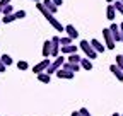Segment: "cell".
I'll use <instances>...</instances> for the list:
<instances>
[{
  "mask_svg": "<svg viewBox=\"0 0 123 116\" xmlns=\"http://www.w3.org/2000/svg\"><path fill=\"white\" fill-rule=\"evenodd\" d=\"M36 9H38V10H39V12L43 14V17H44L46 21H48V22L51 24V27L55 29V31H58V33L65 31V27L62 26V24L58 22V19H56V17H55V16H53V14H51V12H50L48 9H46L44 5H43V2H36Z\"/></svg>",
  "mask_w": 123,
  "mask_h": 116,
  "instance_id": "6da1fadb",
  "label": "cell"
},
{
  "mask_svg": "<svg viewBox=\"0 0 123 116\" xmlns=\"http://www.w3.org/2000/svg\"><path fill=\"white\" fill-rule=\"evenodd\" d=\"M79 48L84 51V55H86V58H89V60H94V58L98 56V53H96V50L92 48V45L89 41H86V39H82L80 43H79Z\"/></svg>",
  "mask_w": 123,
  "mask_h": 116,
  "instance_id": "7a4b0ae2",
  "label": "cell"
},
{
  "mask_svg": "<svg viewBox=\"0 0 123 116\" xmlns=\"http://www.w3.org/2000/svg\"><path fill=\"white\" fill-rule=\"evenodd\" d=\"M63 63H65V56H60V55H58V56L55 58V60L50 63V67L46 68V74H48V75H51V74H56V70H60Z\"/></svg>",
  "mask_w": 123,
  "mask_h": 116,
  "instance_id": "3957f363",
  "label": "cell"
},
{
  "mask_svg": "<svg viewBox=\"0 0 123 116\" xmlns=\"http://www.w3.org/2000/svg\"><path fill=\"white\" fill-rule=\"evenodd\" d=\"M103 38H104V46H106V50H115L116 43H115V39H113V36H111L110 27H104V29H103Z\"/></svg>",
  "mask_w": 123,
  "mask_h": 116,
  "instance_id": "277c9868",
  "label": "cell"
},
{
  "mask_svg": "<svg viewBox=\"0 0 123 116\" xmlns=\"http://www.w3.org/2000/svg\"><path fill=\"white\" fill-rule=\"evenodd\" d=\"M50 63H51V62H50V58H43L39 63H36V65L33 67V72H34L36 75L41 74V72H46V68L50 67Z\"/></svg>",
  "mask_w": 123,
  "mask_h": 116,
  "instance_id": "5b68a950",
  "label": "cell"
},
{
  "mask_svg": "<svg viewBox=\"0 0 123 116\" xmlns=\"http://www.w3.org/2000/svg\"><path fill=\"white\" fill-rule=\"evenodd\" d=\"M60 55V36L51 38V58H56Z\"/></svg>",
  "mask_w": 123,
  "mask_h": 116,
  "instance_id": "8992f818",
  "label": "cell"
},
{
  "mask_svg": "<svg viewBox=\"0 0 123 116\" xmlns=\"http://www.w3.org/2000/svg\"><path fill=\"white\" fill-rule=\"evenodd\" d=\"M110 31H111V36H113L115 43H121V33H120V26L113 22V24L110 26Z\"/></svg>",
  "mask_w": 123,
  "mask_h": 116,
  "instance_id": "52a82bcc",
  "label": "cell"
},
{
  "mask_svg": "<svg viewBox=\"0 0 123 116\" xmlns=\"http://www.w3.org/2000/svg\"><path fill=\"white\" fill-rule=\"evenodd\" d=\"M43 58H50L51 56V39H46L43 43Z\"/></svg>",
  "mask_w": 123,
  "mask_h": 116,
  "instance_id": "ba28073f",
  "label": "cell"
},
{
  "mask_svg": "<svg viewBox=\"0 0 123 116\" xmlns=\"http://www.w3.org/2000/svg\"><path fill=\"white\" fill-rule=\"evenodd\" d=\"M115 17H116V9H115V5H113V4H108V7H106V19H108V21H115Z\"/></svg>",
  "mask_w": 123,
  "mask_h": 116,
  "instance_id": "9c48e42d",
  "label": "cell"
},
{
  "mask_svg": "<svg viewBox=\"0 0 123 116\" xmlns=\"http://www.w3.org/2000/svg\"><path fill=\"white\" fill-rule=\"evenodd\" d=\"M110 72H111V74H113V75H115L120 82H123V70H121L120 67H116V65L113 63V65L110 67Z\"/></svg>",
  "mask_w": 123,
  "mask_h": 116,
  "instance_id": "30bf717a",
  "label": "cell"
},
{
  "mask_svg": "<svg viewBox=\"0 0 123 116\" xmlns=\"http://www.w3.org/2000/svg\"><path fill=\"white\" fill-rule=\"evenodd\" d=\"M74 72H68V70H63V68H60V70H56V77L58 79H74Z\"/></svg>",
  "mask_w": 123,
  "mask_h": 116,
  "instance_id": "8fae6325",
  "label": "cell"
},
{
  "mask_svg": "<svg viewBox=\"0 0 123 116\" xmlns=\"http://www.w3.org/2000/svg\"><path fill=\"white\" fill-rule=\"evenodd\" d=\"M62 68L63 70H68V72H79L80 70V63H68V62H65L63 65H62Z\"/></svg>",
  "mask_w": 123,
  "mask_h": 116,
  "instance_id": "7c38bea8",
  "label": "cell"
},
{
  "mask_svg": "<svg viewBox=\"0 0 123 116\" xmlns=\"http://www.w3.org/2000/svg\"><path fill=\"white\" fill-rule=\"evenodd\" d=\"M65 33H67V36H70L72 39H75V38H79V31L72 26V24H67L65 26Z\"/></svg>",
  "mask_w": 123,
  "mask_h": 116,
  "instance_id": "4fadbf2b",
  "label": "cell"
},
{
  "mask_svg": "<svg viewBox=\"0 0 123 116\" xmlns=\"http://www.w3.org/2000/svg\"><path fill=\"white\" fill-rule=\"evenodd\" d=\"M41 2H43V5H44L46 9H48V10L53 14V16H55V14H56V10H58V7L53 4V0H41Z\"/></svg>",
  "mask_w": 123,
  "mask_h": 116,
  "instance_id": "5bb4252c",
  "label": "cell"
},
{
  "mask_svg": "<svg viewBox=\"0 0 123 116\" xmlns=\"http://www.w3.org/2000/svg\"><path fill=\"white\" fill-rule=\"evenodd\" d=\"M60 51L63 55H72V53H77V46L75 45H67V46H60Z\"/></svg>",
  "mask_w": 123,
  "mask_h": 116,
  "instance_id": "9a60e30c",
  "label": "cell"
},
{
  "mask_svg": "<svg viewBox=\"0 0 123 116\" xmlns=\"http://www.w3.org/2000/svg\"><path fill=\"white\" fill-rule=\"evenodd\" d=\"M91 43V45H92V48H94L96 50V53H103L104 50H106V46L103 45V43H99L98 39H92V41H89Z\"/></svg>",
  "mask_w": 123,
  "mask_h": 116,
  "instance_id": "2e32d148",
  "label": "cell"
},
{
  "mask_svg": "<svg viewBox=\"0 0 123 116\" xmlns=\"http://www.w3.org/2000/svg\"><path fill=\"white\" fill-rule=\"evenodd\" d=\"M36 77H38V80H39L41 84H50V82H51V75H48L46 72H41V74H38Z\"/></svg>",
  "mask_w": 123,
  "mask_h": 116,
  "instance_id": "e0dca14e",
  "label": "cell"
},
{
  "mask_svg": "<svg viewBox=\"0 0 123 116\" xmlns=\"http://www.w3.org/2000/svg\"><path fill=\"white\" fill-rule=\"evenodd\" d=\"M80 68H84V70H92V62L89 60V58H82L80 60Z\"/></svg>",
  "mask_w": 123,
  "mask_h": 116,
  "instance_id": "ac0fdd59",
  "label": "cell"
},
{
  "mask_svg": "<svg viewBox=\"0 0 123 116\" xmlns=\"http://www.w3.org/2000/svg\"><path fill=\"white\" fill-rule=\"evenodd\" d=\"M80 60H82V56H79L77 53H72V55H68V58H67L68 63H80Z\"/></svg>",
  "mask_w": 123,
  "mask_h": 116,
  "instance_id": "d6986e66",
  "label": "cell"
},
{
  "mask_svg": "<svg viewBox=\"0 0 123 116\" xmlns=\"http://www.w3.org/2000/svg\"><path fill=\"white\" fill-rule=\"evenodd\" d=\"M0 60H2V63H4L5 67H9V65L14 63V60H12V56H10V55H2V56H0Z\"/></svg>",
  "mask_w": 123,
  "mask_h": 116,
  "instance_id": "ffe728a7",
  "label": "cell"
},
{
  "mask_svg": "<svg viewBox=\"0 0 123 116\" xmlns=\"http://www.w3.org/2000/svg\"><path fill=\"white\" fill-rule=\"evenodd\" d=\"M2 14H4V16H9V14H14V7H12V4L5 5V7H2Z\"/></svg>",
  "mask_w": 123,
  "mask_h": 116,
  "instance_id": "44dd1931",
  "label": "cell"
},
{
  "mask_svg": "<svg viewBox=\"0 0 123 116\" xmlns=\"http://www.w3.org/2000/svg\"><path fill=\"white\" fill-rule=\"evenodd\" d=\"M15 21V16H14V14H9V16H4L2 17V22L4 24H10V22H14Z\"/></svg>",
  "mask_w": 123,
  "mask_h": 116,
  "instance_id": "7402d4cb",
  "label": "cell"
},
{
  "mask_svg": "<svg viewBox=\"0 0 123 116\" xmlns=\"http://www.w3.org/2000/svg\"><path fill=\"white\" fill-rule=\"evenodd\" d=\"M60 45H62V46L72 45V38H70V36H63V38H60Z\"/></svg>",
  "mask_w": 123,
  "mask_h": 116,
  "instance_id": "603a6c76",
  "label": "cell"
},
{
  "mask_svg": "<svg viewBox=\"0 0 123 116\" xmlns=\"http://www.w3.org/2000/svg\"><path fill=\"white\" fill-rule=\"evenodd\" d=\"M113 5H115L116 12H120L121 16H123V2H121V0H118V2H113Z\"/></svg>",
  "mask_w": 123,
  "mask_h": 116,
  "instance_id": "cb8c5ba5",
  "label": "cell"
},
{
  "mask_svg": "<svg viewBox=\"0 0 123 116\" xmlns=\"http://www.w3.org/2000/svg\"><path fill=\"white\" fill-rule=\"evenodd\" d=\"M116 67H120L123 70V55H116V62H115Z\"/></svg>",
  "mask_w": 123,
  "mask_h": 116,
  "instance_id": "d4e9b609",
  "label": "cell"
},
{
  "mask_svg": "<svg viewBox=\"0 0 123 116\" xmlns=\"http://www.w3.org/2000/svg\"><path fill=\"white\" fill-rule=\"evenodd\" d=\"M17 68H19V70H27V68H29V65H27V62L21 60V62H17Z\"/></svg>",
  "mask_w": 123,
  "mask_h": 116,
  "instance_id": "484cf974",
  "label": "cell"
},
{
  "mask_svg": "<svg viewBox=\"0 0 123 116\" xmlns=\"http://www.w3.org/2000/svg\"><path fill=\"white\" fill-rule=\"evenodd\" d=\"M14 16H15V19H24L26 17V10H17V12H14Z\"/></svg>",
  "mask_w": 123,
  "mask_h": 116,
  "instance_id": "4316f807",
  "label": "cell"
},
{
  "mask_svg": "<svg viewBox=\"0 0 123 116\" xmlns=\"http://www.w3.org/2000/svg\"><path fill=\"white\" fill-rule=\"evenodd\" d=\"M79 113H80V116H91V113H89V109H87V108H80V109H79Z\"/></svg>",
  "mask_w": 123,
  "mask_h": 116,
  "instance_id": "83f0119b",
  "label": "cell"
},
{
  "mask_svg": "<svg viewBox=\"0 0 123 116\" xmlns=\"http://www.w3.org/2000/svg\"><path fill=\"white\" fill-rule=\"evenodd\" d=\"M12 2V0H0V7H5V5H9Z\"/></svg>",
  "mask_w": 123,
  "mask_h": 116,
  "instance_id": "f1b7e54d",
  "label": "cell"
},
{
  "mask_svg": "<svg viewBox=\"0 0 123 116\" xmlns=\"http://www.w3.org/2000/svg\"><path fill=\"white\" fill-rule=\"evenodd\" d=\"M5 70H7V67H5V65L2 63V60H0V74H4Z\"/></svg>",
  "mask_w": 123,
  "mask_h": 116,
  "instance_id": "f546056e",
  "label": "cell"
},
{
  "mask_svg": "<svg viewBox=\"0 0 123 116\" xmlns=\"http://www.w3.org/2000/svg\"><path fill=\"white\" fill-rule=\"evenodd\" d=\"M53 4H55L56 7H60L62 4H63V0H53Z\"/></svg>",
  "mask_w": 123,
  "mask_h": 116,
  "instance_id": "4dcf8cb0",
  "label": "cell"
},
{
  "mask_svg": "<svg viewBox=\"0 0 123 116\" xmlns=\"http://www.w3.org/2000/svg\"><path fill=\"white\" fill-rule=\"evenodd\" d=\"M120 26V33H121V43H123V22L121 24H118Z\"/></svg>",
  "mask_w": 123,
  "mask_h": 116,
  "instance_id": "1f68e13d",
  "label": "cell"
},
{
  "mask_svg": "<svg viewBox=\"0 0 123 116\" xmlns=\"http://www.w3.org/2000/svg\"><path fill=\"white\" fill-rule=\"evenodd\" d=\"M72 116H80V113H79V111H74V113H72Z\"/></svg>",
  "mask_w": 123,
  "mask_h": 116,
  "instance_id": "d6a6232c",
  "label": "cell"
},
{
  "mask_svg": "<svg viewBox=\"0 0 123 116\" xmlns=\"http://www.w3.org/2000/svg\"><path fill=\"white\" fill-rule=\"evenodd\" d=\"M106 2H108V4H113V2H115V0H106Z\"/></svg>",
  "mask_w": 123,
  "mask_h": 116,
  "instance_id": "836d02e7",
  "label": "cell"
},
{
  "mask_svg": "<svg viewBox=\"0 0 123 116\" xmlns=\"http://www.w3.org/2000/svg\"><path fill=\"white\" fill-rule=\"evenodd\" d=\"M111 116H120V113H113V114H111Z\"/></svg>",
  "mask_w": 123,
  "mask_h": 116,
  "instance_id": "e575fe53",
  "label": "cell"
},
{
  "mask_svg": "<svg viewBox=\"0 0 123 116\" xmlns=\"http://www.w3.org/2000/svg\"><path fill=\"white\" fill-rule=\"evenodd\" d=\"M0 16H2V7H0Z\"/></svg>",
  "mask_w": 123,
  "mask_h": 116,
  "instance_id": "d590c367",
  "label": "cell"
},
{
  "mask_svg": "<svg viewBox=\"0 0 123 116\" xmlns=\"http://www.w3.org/2000/svg\"><path fill=\"white\" fill-rule=\"evenodd\" d=\"M33 2H41V0H33Z\"/></svg>",
  "mask_w": 123,
  "mask_h": 116,
  "instance_id": "8d00e7d4",
  "label": "cell"
},
{
  "mask_svg": "<svg viewBox=\"0 0 123 116\" xmlns=\"http://www.w3.org/2000/svg\"><path fill=\"white\" fill-rule=\"evenodd\" d=\"M120 116H123V113H121V114H120Z\"/></svg>",
  "mask_w": 123,
  "mask_h": 116,
  "instance_id": "74e56055",
  "label": "cell"
},
{
  "mask_svg": "<svg viewBox=\"0 0 123 116\" xmlns=\"http://www.w3.org/2000/svg\"><path fill=\"white\" fill-rule=\"evenodd\" d=\"M121 2H123V0H121Z\"/></svg>",
  "mask_w": 123,
  "mask_h": 116,
  "instance_id": "f35d334b",
  "label": "cell"
}]
</instances>
